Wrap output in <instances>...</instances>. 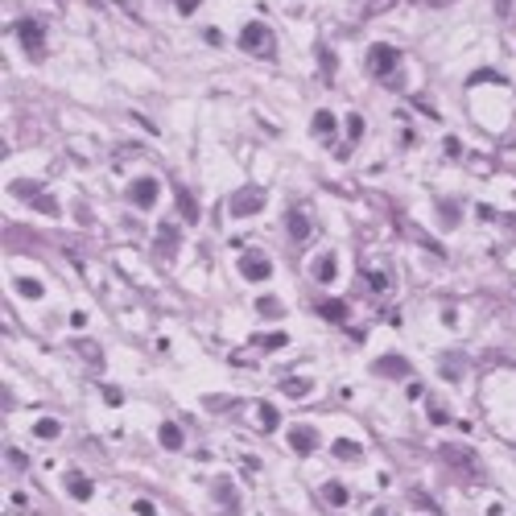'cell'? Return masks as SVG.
<instances>
[{"label": "cell", "mask_w": 516, "mask_h": 516, "mask_svg": "<svg viewBox=\"0 0 516 516\" xmlns=\"http://www.w3.org/2000/svg\"><path fill=\"white\" fill-rule=\"evenodd\" d=\"M397 67H400V50L388 46V42H376L368 46V71L384 83H397Z\"/></svg>", "instance_id": "6da1fadb"}, {"label": "cell", "mask_w": 516, "mask_h": 516, "mask_svg": "<svg viewBox=\"0 0 516 516\" xmlns=\"http://www.w3.org/2000/svg\"><path fill=\"white\" fill-rule=\"evenodd\" d=\"M240 50H248V54H257V58H277V38H273V29L269 25H244V33H240Z\"/></svg>", "instance_id": "7a4b0ae2"}, {"label": "cell", "mask_w": 516, "mask_h": 516, "mask_svg": "<svg viewBox=\"0 0 516 516\" xmlns=\"http://www.w3.org/2000/svg\"><path fill=\"white\" fill-rule=\"evenodd\" d=\"M257 211H264V190L260 186H244L228 198V215L232 219H248V215H257Z\"/></svg>", "instance_id": "3957f363"}, {"label": "cell", "mask_w": 516, "mask_h": 516, "mask_svg": "<svg viewBox=\"0 0 516 516\" xmlns=\"http://www.w3.org/2000/svg\"><path fill=\"white\" fill-rule=\"evenodd\" d=\"M13 194H21V203L38 207V211L50 215V219H54V215H62V207H58V203H54V198H50L42 186H33V182H13Z\"/></svg>", "instance_id": "277c9868"}, {"label": "cell", "mask_w": 516, "mask_h": 516, "mask_svg": "<svg viewBox=\"0 0 516 516\" xmlns=\"http://www.w3.org/2000/svg\"><path fill=\"white\" fill-rule=\"evenodd\" d=\"M240 277L244 281H269L273 277V260L264 257V252H244L240 257Z\"/></svg>", "instance_id": "5b68a950"}, {"label": "cell", "mask_w": 516, "mask_h": 516, "mask_svg": "<svg viewBox=\"0 0 516 516\" xmlns=\"http://www.w3.org/2000/svg\"><path fill=\"white\" fill-rule=\"evenodd\" d=\"M42 33H46V25H42V21H33V17H29V21H21V25H17V38H21V46L29 50V54H33V58H42V42H46V38H42Z\"/></svg>", "instance_id": "8992f818"}, {"label": "cell", "mask_w": 516, "mask_h": 516, "mask_svg": "<svg viewBox=\"0 0 516 516\" xmlns=\"http://www.w3.org/2000/svg\"><path fill=\"white\" fill-rule=\"evenodd\" d=\"M157 178H137V182H133V186H128V198H133V203H137V207H153V203H157Z\"/></svg>", "instance_id": "52a82bcc"}, {"label": "cell", "mask_w": 516, "mask_h": 516, "mask_svg": "<svg viewBox=\"0 0 516 516\" xmlns=\"http://www.w3.org/2000/svg\"><path fill=\"white\" fill-rule=\"evenodd\" d=\"M310 273H314V281H318V285H330L335 277H339V257H335L330 248H327V252H318Z\"/></svg>", "instance_id": "ba28073f"}, {"label": "cell", "mask_w": 516, "mask_h": 516, "mask_svg": "<svg viewBox=\"0 0 516 516\" xmlns=\"http://www.w3.org/2000/svg\"><path fill=\"white\" fill-rule=\"evenodd\" d=\"M376 376L405 380V376H409V359H405V355H380V359H376Z\"/></svg>", "instance_id": "9c48e42d"}, {"label": "cell", "mask_w": 516, "mask_h": 516, "mask_svg": "<svg viewBox=\"0 0 516 516\" xmlns=\"http://www.w3.org/2000/svg\"><path fill=\"white\" fill-rule=\"evenodd\" d=\"M289 446H293L298 454H314V450H318V430H314V425H298V430H289Z\"/></svg>", "instance_id": "30bf717a"}, {"label": "cell", "mask_w": 516, "mask_h": 516, "mask_svg": "<svg viewBox=\"0 0 516 516\" xmlns=\"http://www.w3.org/2000/svg\"><path fill=\"white\" fill-rule=\"evenodd\" d=\"M178 240H182L178 228H174V223H162V228H157V257L174 260V257H178Z\"/></svg>", "instance_id": "8fae6325"}, {"label": "cell", "mask_w": 516, "mask_h": 516, "mask_svg": "<svg viewBox=\"0 0 516 516\" xmlns=\"http://www.w3.org/2000/svg\"><path fill=\"white\" fill-rule=\"evenodd\" d=\"M310 128H314V137H318V141H330V137L339 133V120L330 116L327 108H318V112H314V120H310Z\"/></svg>", "instance_id": "7c38bea8"}, {"label": "cell", "mask_w": 516, "mask_h": 516, "mask_svg": "<svg viewBox=\"0 0 516 516\" xmlns=\"http://www.w3.org/2000/svg\"><path fill=\"white\" fill-rule=\"evenodd\" d=\"M67 495H74V500H91L95 483L87 479V475H79V471H67Z\"/></svg>", "instance_id": "4fadbf2b"}, {"label": "cell", "mask_w": 516, "mask_h": 516, "mask_svg": "<svg viewBox=\"0 0 516 516\" xmlns=\"http://www.w3.org/2000/svg\"><path fill=\"white\" fill-rule=\"evenodd\" d=\"M215 495H219V512L223 516H240V500H235V488L228 483V479L215 483Z\"/></svg>", "instance_id": "5bb4252c"}, {"label": "cell", "mask_w": 516, "mask_h": 516, "mask_svg": "<svg viewBox=\"0 0 516 516\" xmlns=\"http://www.w3.org/2000/svg\"><path fill=\"white\" fill-rule=\"evenodd\" d=\"M289 235H293V240H298V244H305V240H310V215L305 211H289Z\"/></svg>", "instance_id": "9a60e30c"}, {"label": "cell", "mask_w": 516, "mask_h": 516, "mask_svg": "<svg viewBox=\"0 0 516 516\" xmlns=\"http://www.w3.org/2000/svg\"><path fill=\"white\" fill-rule=\"evenodd\" d=\"M157 438H162V446H165V450H182V442H186V438H182V430H178L174 422H165Z\"/></svg>", "instance_id": "2e32d148"}, {"label": "cell", "mask_w": 516, "mask_h": 516, "mask_svg": "<svg viewBox=\"0 0 516 516\" xmlns=\"http://www.w3.org/2000/svg\"><path fill=\"white\" fill-rule=\"evenodd\" d=\"M178 211H182L186 223H198V203L190 198V190H178Z\"/></svg>", "instance_id": "e0dca14e"}, {"label": "cell", "mask_w": 516, "mask_h": 516, "mask_svg": "<svg viewBox=\"0 0 516 516\" xmlns=\"http://www.w3.org/2000/svg\"><path fill=\"white\" fill-rule=\"evenodd\" d=\"M330 450H335L339 459H364V446H359V442H347V438H339V442H330Z\"/></svg>", "instance_id": "ac0fdd59"}, {"label": "cell", "mask_w": 516, "mask_h": 516, "mask_svg": "<svg viewBox=\"0 0 516 516\" xmlns=\"http://www.w3.org/2000/svg\"><path fill=\"white\" fill-rule=\"evenodd\" d=\"M322 500H327L330 508H343V504H347V488H343V483H327V488H322Z\"/></svg>", "instance_id": "d6986e66"}, {"label": "cell", "mask_w": 516, "mask_h": 516, "mask_svg": "<svg viewBox=\"0 0 516 516\" xmlns=\"http://www.w3.org/2000/svg\"><path fill=\"white\" fill-rule=\"evenodd\" d=\"M322 318H330V322H347V302H322Z\"/></svg>", "instance_id": "ffe728a7"}, {"label": "cell", "mask_w": 516, "mask_h": 516, "mask_svg": "<svg viewBox=\"0 0 516 516\" xmlns=\"http://www.w3.org/2000/svg\"><path fill=\"white\" fill-rule=\"evenodd\" d=\"M58 430H62V425L54 422V417H42V422H33V434H38L42 442H50V438H58Z\"/></svg>", "instance_id": "44dd1931"}, {"label": "cell", "mask_w": 516, "mask_h": 516, "mask_svg": "<svg viewBox=\"0 0 516 516\" xmlns=\"http://www.w3.org/2000/svg\"><path fill=\"white\" fill-rule=\"evenodd\" d=\"M252 343H257L260 352H277V347H285V343H289V339H285L281 330H277V335H257V339H252Z\"/></svg>", "instance_id": "7402d4cb"}, {"label": "cell", "mask_w": 516, "mask_h": 516, "mask_svg": "<svg viewBox=\"0 0 516 516\" xmlns=\"http://www.w3.org/2000/svg\"><path fill=\"white\" fill-rule=\"evenodd\" d=\"M17 293L21 298H42L46 289H42V281H33V277H17Z\"/></svg>", "instance_id": "603a6c76"}, {"label": "cell", "mask_w": 516, "mask_h": 516, "mask_svg": "<svg viewBox=\"0 0 516 516\" xmlns=\"http://www.w3.org/2000/svg\"><path fill=\"white\" fill-rule=\"evenodd\" d=\"M260 425H264V434L281 425V413H277V405H260Z\"/></svg>", "instance_id": "cb8c5ba5"}, {"label": "cell", "mask_w": 516, "mask_h": 516, "mask_svg": "<svg viewBox=\"0 0 516 516\" xmlns=\"http://www.w3.org/2000/svg\"><path fill=\"white\" fill-rule=\"evenodd\" d=\"M281 388L289 393V397H305V393L314 388V380H305V376H298V380H285Z\"/></svg>", "instance_id": "d4e9b609"}, {"label": "cell", "mask_w": 516, "mask_h": 516, "mask_svg": "<svg viewBox=\"0 0 516 516\" xmlns=\"http://www.w3.org/2000/svg\"><path fill=\"white\" fill-rule=\"evenodd\" d=\"M257 310L264 314V318H281V314H285V305L277 302V298H260V302H257Z\"/></svg>", "instance_id": "484cf974"}, {"label": "cell", "mask_w": 516, "mask_h": 516, "mask_svg": "<svg viewBox=\"0 0 516 516\" xmlns=\"http://www.w3.org/2000/svg\"><path fill=\"white\" fill-rule=\"evenodd\" d=\"M318 62H322V79H335V54L327 46H318Z\"/></svg>", "instance_id": "4316f807"}, {"label": "cell", "mask_w": 516, "mask_h": 516, "mask_svg": "<svg viewBox=\"0 0 516 516\" xmlns=\"http://www.w3.org/2000/svg\"><path fill=\"white\" fill-rule=\"evenodd\" d=\"M359 137H364V116H352V120H347V141H359Z\"/></svg>", "instance_id": "83f0119b"}, {"label": "cell", "mask_w": 516, "mask_h": 516, "mask_svg": "<svg viewBox=\"0 0 516 516\" xmlns=\"http://www.w3.org/2000/svg\"><path fill=\"white\" fill-rule=\"evenodd\" d=\"M74 352H83L87 359H95V364H103V352H99V347H91V343H74Z\"/></svg>", "instance_id": "f1b7e54d"}, {"label": "cell", "mask_w": 516, "mask_h": 516, "mask_svg": "<svg viewBox=\"0 0 516 516\" xmlns=\"http://www.w3.org/2000/svg\"><path fill=\"white\" fill-rule=\"evenodd\" d=\"M9 463H13V471H25V467H29V459H25L21 450H9Z\"/></svg>", "instance_id": "f546056e"}, {"label": "cell", "mask_w": 516, "mask_h": 516, "mask_svg": "<svg viewBox=\"0 0 516 516\" xmlns=\"http://www.w3.org/2000/svg\"><path fill=\"white\" fill-rule=\"evenodd\" d=\"M103 400H108V405H120V400H124V393H120V388H103Z\"/></svg>", "instance_id": "4dcf8cb0"}, {"label": "cell", "mask_w": 516, "mask_h": 516, "mask_svg": "<svg viewBox=\"0 0 516 516\" xmlns=\"http://www.w3.org/2000/svg\"><path fill=\"white\" fill-rule=\"evenodd\" d=\"M194 4H198V0H178V9H182V13H194Z\"/></svg>", "instance_id": "1f68e13d"}, {"label": "cell", "mask_w": 516, "mask_h": 516, "mask_svg": "<svg viewBox=\"0 0 516 516\" xmlns=\"http://www.w3.org/2000/svg\"><path fill=\"white\" fill-rule=\"evenodd\" d=\"M372 516H393V512H388V508H376V512Z\"/></svg>", "instance_id": "d6a6232c"}]
</instances>
